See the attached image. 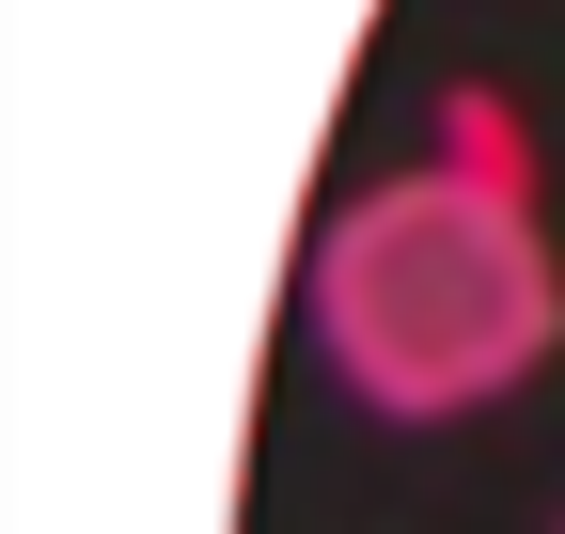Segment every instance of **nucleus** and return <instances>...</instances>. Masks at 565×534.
<instances>
[{"label":"nucleus","instance_id":"1","mask_svg":"<svg viewBox=\"0 0 565 534\" xmlns=\"http://www.w3.org/2000/svg\"><path fill=\"white\" fill-rule=\"evenodd\" d=\"M299 330L377 425H471L565 346V252L519 173L408 158L345 189L299 252Z\"/></svg>","mask_w":565,"mask_h":534},{"label":"nucleus","instance_id":"2","mask_svg":"<svg viewBox=\"0 0 565 534\" xmlns=\"http://www.w3.org/2000/svg\"><path fill=\"white\" fill-rule=\"evenodd\" d=\"M440 158H471V173H519V189H534V126H519L503 95H440Z\"/></svg>","mask_w":565,"mask_h":534}]
</instances>
